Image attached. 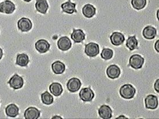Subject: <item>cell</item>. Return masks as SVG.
Wrapping results in <instances>:
<instances>
[{"label":"cell","mask_w":159,"mask_h":119,"mask_svg":"<svg viewBox=\"0 0 159 119\" xmlns=\"http://www.w3.org/2000/svg\"><path fill=\"white\" fill-rule=\"evenodd\" d=\"M84 52L86 55L90 57H94L100 53V47L97 43H89L85 46Z\"/></svg>","instance_id":"cell-3"},{"label":"cell","mask_w":159,"mask_h":119,"mask_svg":"<svg viewBox=\"0 0 159 119\" xmlns=\"http://www.w3.org/2000/svg\"><path fill=\"white\" fill-rule=\"evenodd\" d=\"M71 39L75 43H80L83 42L85 39V34L81 29H74L71 35Z\"/></svg>","instance_id":"cell-17"},{"label":"cell","mask_w":159,"mask_h":119,"mask_svg":"<svg viewBox=\"0 0 159 119\" xmlns=\"http://www.w3.org/2000/svg\"><path fill=\"white\" fill-rule=\"evenodd\" d=\"M119 93L122 98L130 99L134 97L136 93V90L133 86L130 84H126L120 87Z\"/></svg>","instance_id":"cell-1"},{"label":"cell","mask_w":159,"mask_h":119,"mask_svg":"<svg viewBox=\"0 0 159 119\" xmlns=\"http://www.w3.org/2000/svg\"><path fill=\"white\" fill-rule=\"evenodd\" d=\"M117 119H127V117H126L125 116H124L123 115H121L120 116H119V117H118L117 118Z\"/></svg>","instance_id":"cell-33"},{"label":"cell","mask_w":159,"mask_h":119,"mask_svg":"<svg viewBox=\"0 0 159 119\" xmlns=\"http://www.w3.org/2000/svg\"><path fill=\"white\" fill-rule=\"evenodd\" d=\"M80 97L84 102H91L94 97V94L90 87H84L80 90Z\"/></svg>","instance_id":"cell-7"},{"label":"cell","mask_w":159,"mask_h":119,"mask_svg":"<svg viewBox=\"0 0 159 119\" xmlns=\"http://www.w3.org/2000/svg\"><path fill=\"white\" fill-rule=\"evenodd\" d=\"M15 4L9 1L5 0L4 2L0 3V12L5 14H12L15 11Z\"/></svg>","instance_id":"cell-4"},{"label":"cell","mask_w":159,"mask_h":119,"mask_svg":"<svg viewBox=\"0 0 159 119\" xmlns=\"http://www.w3.org/2000/svg\"><path fill=\"white\" fill-rule=\"evenodd\" d=\"M50 93L56 97H59L63 93V87L59 83H53L49 86Z\"/></svg>","instance_id":"cell-23"},{"label":"cell","mask_w":159,"mask_h":119,"mask_svg":"<svg viewBox=\"0 0 159 119\" xmlns=\"http://www.w3.org/2000/svg\"><path fill=\"white\" fill-rule=\"evenodd\" d=\"M155 48L157 53L159 52V40L158 39L155 43Z\"/></svg>","instance_id":"cell-30"},{"label":"cell","mask_w":159,"mask_h":119,"mask_svg":"<svg viewBox=\"0 0 159 119\" xmlns=\"http://www.w3.org/2000/svg\"><path fill=\"white\" fill-rule=\"evenodd\" d=\"M35 49L40 53H45L50 49V45L45 39H39L35 44Z\"/></svg>","instance_id":"cell-12"},{"label":"cell","mask_w":159,"mask_h":119,"mask_svg":"<svg viewBox=\"0 0 159 119\" xmlns=\"http://www.w3.org/2000/svg\"><path fill=\"white\" fill-rule=\"evenodd\" d=\"M107 75L110 79H115L118 78L121 73L120 68L115 64L111 65L107 69Z\"/></svg>","instance_id":"cell-10"},{"label":"cell","mask_w":159,"mask_h":119,"mask_svg":"<svg viewBox=\"0 0 159 119\" xmlns=\"http://www.w3.org/2000/svg\"><path fill=\"white\" fill-rule=\"evenodd\" d=\"M17 27L23 33L28 32L32 29L33 23L29 19L22 17L17 21Z\"/></svg>","instance_id":"cell-6"},{"label":"cell","mask_w":159,"mask_h":119,"mask_svg":"<svg viewBox=\"0 0 159 119\" xmlns=\"http://www.w3.org/2000/svg\"><path fill=\"white\" fill-rule=\"evenodd\" d=\"M113 55V51L112 49L109 48H104L102 51L101 57L105 60L111 59Z\"/></svg>","instance_id":"cell-28"},{"label":"cell","mask_w":159,"mask_h":119,"mask_svg":"<svg viewBox=\"0 0 159 119\" xmlns=\"http://www.w3.org/2000/svg\"><path fill=\"white\" fill-rule=\"evenodd\" d=\"M8 84L13 89L18 90L22 88L24 85V80L22 77L15 74L8 81Z\"/></svg>","instance_id":"cell-5"},{"label":"cell","mask_w":159,"mask_h":119,"mask_svg":"<svg viewBox=\"0 0 159 119\" xmlns=\"http://www.w3.org/2000/svg\"><path fill=\"white\" fill-rule=\"evenodd\" d=\"M52 69L55 74L60 75L64 73L66 70V65L60 61H56L52 65Z\"/></svg>","instance_id":"cell-21"},{"label":"cell","mask_w":159,"mask_h":119,"mask_svg":"<svg viewBox=\"0 0 159 119\" xmlns=\"http://www.w3.org/2000/svg\"><path fill=\"white\" fill-rule=\"evenodd\" d=\"M110 40L113 45L118 46L122 45L125 41V37L121 33L114 32L111 35Z\"/></svg>","instance_id":"cell-11"},{"label":"cell","mask_w":159,"mask_h":119,"mask_svg":"<svg viewBox=\"0 0 159 119\" xmlns=\"http://www.w3.org/2000/svg\"><path fill=\"white\" fill-rule=\"evenodd\" d=\"M41 112L35 107H29L24 113L25 119H37L40 117Z\"/></svg>","instance_id":"cell-14"},{"label":"cell","mask_w":159,"mask_h":119,"mask_svg":"<svg viewBox=\"0 0 159 119\" xmlns=\"http://www.w3.org/2000/svg\"><path fill=\"white\" fill-rule=\"evenodd\" d=\"M29 63V56L25 53H21L17 55L16 64L20 67H26Z\"/></svg>","instance_id":"cell-24"},{"label":"cell","mask_w":159,"mask_h":119,"mask_svg":"<svg viewBox=\"0 0 159 119\" xmlns=\"http://www.w3.org/2000/svg\"><path fill=\"white\" fill-rule=\"evenodd\" d=\"M57 46L62 51H67L71 47L72 43L68 37H62L57 42Z\"/></svg>","instance_id":"cell-13"},{"label":"cell","mask_w":159,"mask_h":119,"mask_svg":"<svg viewBox=\"0 0 159 119\" xmlns=\"http://www.w3.org/2000/svg\"><path fill=\"white\" fill-rule=\"evenodd\" d=\"M24 1H25V2H30L31 0H23Z\"/></svg>","instance_id":"cell-35"},{"label":"cell","mask_w":159,"mask_h":119,"mask_svg":"<svg viewBox=\"0 0 159 119\" xmlns=\"http://www.w3.org/2000/svg\"><path fill=\"white\" fill-rule=\"evenodd\" d=\"M98 114L102 119H111L112 116V111L108 105H102L98 109Z\"/></svg>","instance_id":"cell-15"},{"label":"cell","mask_w":159,"mask_h":119,"mask_svg":"<svg viewBox=\"0 0 159 119\" xmlns=\"http://www.w3.org/2000/svg\"><path fill=\"white\" fill-rule=\"evenodd\" d=\"M6 115L11 117H16L19 113V109L13 104H9L5 108Z\"/></svg>","instance_id":"cell-20"},{"label":"cell","mask_w":159,"mask_h":119,"mask_svg":"<svg viewBox=\"0 0 159 119\" xmlns=\"http://www.w3.org/2000/svg\"><path fill=\"white\" fill-rule=\"evenodd\" d=\"M41 100L43 104L49 105L53 102V97L49 92L45 91L41 94Z\"/></svg>","instance_id":"cell-26"},{"label":"cell","mask_w":159,"mask_h":119,"mask_svg":"<svg viewBox=\"0 0 159 119\" xmlns=\"http://www.w3.org/2000/svg\"><path fill=\"white\" fill-rule=\"evenodd\" d=\"M81 85L82 83L79 79L76 77H72L68 81L67 89L71 93H75L80 89Z\"/></svg>","instance_id":"cell-8"},{"label":"cell","mask_w":159,"mask_h":119,"mask_svg":"<svg viewBox=\"0 0 159 119\" xmlns=\"http://www.w3.org/2000/svg\"><path fill=\"white\" fill-rule=\"evenodd\" d=\"M52 119H62V117L59 116H55L52 117Z\"/></svg>","instance_id":"cell-32"},{"label":"cell","mask_w":159,"mask_h":119,"mask_svg":"<svg viewBox=\"0 0 159 119\" xmlns=\"http://www.w3.org/2000/svg\"><path fill=\"white\" fill-rule=\"evenodd\" d=\"M145 60L139 55H133L130 57L129 65L134 69H139L143 67Z\"/></svg>","instance_id":"cell-2"},{"label":"cell","mask_w":159,"mask_h":119,"mask_svg":"<svg viewBox=\"0 0 159 119\" xmlns=\"http://www.w3.org/2000/svg\"><path fill=\"white\" fill-rule=\"evenodd\" d=\"M82 13L86 18H92L96 13V9L92 5L88 4L83 7Z\"/></svg>","instance_id":"cell-19"},{"label":"cell","mask_w":159,"mask_h":119,"mask_svg":"<svg viewBox=\"0 0 159 119\" xmlns=\"http://www.w3.org/2000/svg\"><path fill=\"white\" fill-rule=\"evenodd\" d=\"M37 11L42 14H46L49 8V5L46 0H37L35 3Z\"/></svg>","instance_id":"cell-22"},{"label":"cell","mask_w":159,"mask_h":119,"mask_svg":"<svg viewBox=\"0 0 159 119\" xmlns=\"http://www.w3.org/2000/svg\"><path fill=\"white\" fill-rule=\"evenodd\" d=\"M2 55H3V51H2V49H1V48H0V60L2 59Z\"/></svg>","instance_id":"cell-31"},{"label":"cell","mask_w":159,"mask_h":119,"mask_svg":"<svg viewBox=\"0 0 159 119\" xmlns=\"http://www.w3.org/2000/svg\"><path fill=\"white\" fill-rule=\"evenodd\" d=\"M143 35L145 39H153L157 35V30L153 26H147L143 30Z\"/></svg>","instance_id":"cell-16"},{"label":"cell","mask_w":159,"mask_h":119,"mask_svg":"<svg viewBox=\"0 0 159 119\" xmlns=\"http://www.w3.org/2000/svg\"><path fill=\"white\" fill-rule=\"evenodd\" d=\"M126 45L131 51L137 49L138 48V42L135 36L129 37L126 41Z\"/></svg>","instance_id":"cell-25"},{"label":"cell","mask_w":159,"mask_h":119,"mask_svg":"<svg viewBox=\"0 0 159 119\" xmlns=\"http://www.w3.org/2000/svg\"><path fill=\"white\" fill-rule=\"evenodd\" d=\"M61 7L63 12L68 14H72L77 12L75 8L76 4L72 3L71 0H68L67 2L63 3L61 5Z\"/></svg>","instance_id":"cell-18"},{"label":"cell","mask_w":159,"mask_h":119,"mask_svg":"<svg viewBox=\"0 0 159 119\" xmlns=\"http://www.w3.org/2000/svg\"><path fill=\"white\" fill-rule=\"evenodd\" d=\"M154 88L155 90L159 93V79H157L156 81L155 85H154Z\"/></svg>","instance_id":"cell-29"},{"label":"cell","mask_w":159,"mask_h":119,"mask_svg":"<svg viewBox=\"0 0 159 119\" xmlns=\"http://www.w3.org/2000/svg\"><path fill=\"white\" fill-rule=\"evenodd\" d=\"M145 106L147 109H155L159 105L158 98L155 95L150 94L148 95L145 99Z\"/></svg>","instance_id":"cell-9"},{"label":"cell","mask_w":159,"mask_h":119,"mask_svg":"<svg viewBox=\"0 0 159 119\" xmlns=\"http://www.w3.org/2000/svg\"><path fill=\"white\" fill-rule=\"evenodd\" d=\"M159 10H158V11H157V19H159Z\"/></svg>","instance_id":"cell-34"},{"label":"cell","mask_w":159,"mask_h":119,"mask_svg":"<svg viewBox=\"0 0 159 119\" xmlns=\"http://www.w3.org/2000/svg\"><path fill=\"white\" fill-rule=\"evenodd\" d=\"M147 0H131V5L136 10H141L147 5Z\"/></svg>","instance_id":"cell-27"}]
</instances>
